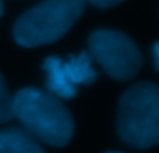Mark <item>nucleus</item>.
<instances>
[{
	"instance_id": "obj_1",
	"label": "nucleus",
	"mask_w": 159,
	"mask_h": 153,
	"mask_svg": "<svg viewBox=\"0 0 159 153\" xmlns=\"http://www.w3.org/2000/svg\"><path fill=\"white\" fill-rule=\"evenodd\" d=\"M13 114L33 137L64 147L73 136V119L58 97L38 88H24L13 97Z\"/></svg>"
},
{
	"instance_id": "obj_2",
	"label": "nucleus",
	"mask_w": 159,
	"mask_h": 153,
	"mask_svg": "<svg viewBox=\"0 0 159 153\" xmlns=\"http://www.w3.org/2000/svg\"><path fill=\"white\" fill-rule=\"evenodd\" d=\"M119 137L134 148H150L159 142V88L151 81L128 88L117 109Z\"/></svg>"
},
{
	"instance_id": "obj_3",
	"label": "nucleus",
	"mask_w": 159,
	"mask_h": 153,
	"mask_svg": "<svg viewBox=\"0 0 159 153\" xmlns=\"http://www.w3.org/2000/svg\"><path fill=\"white\" fill-rule=\"evenodd\" d=\"M86 0H44L24 13L13 30L22 47H38L61 39L81 17Z\"/></svg>"
},
{
	"instance_id": "obj_4",
	"label": "nucleus",
	"mask_w": 159,
	"mask_h": 153,
	"mask_svg": "<svg viewBox=\"0 0 159 153\" xmlns=\"http://www.w3.org/2000/svg\"><path fill=\"white\" fill-rule=\"evenodd\" d=\"M89 55L103 70L120 81H128L139 73L142 55L129 36L117 30H97L88 41Z\"/></svg>"
},
{
	"instance_id": "obj_5",
	"label": "nucleus",
	"mask_w": 159,
	"mask_h": 153,
	"mask_svg": "<svg viewBox=\"0 0 159 153\" xmlns=\"http://www.w3.org/2000/svg\"><path fill=\"white\" fill-rule=\"evenodd\" d=\"M47 73V91L58 99H72L80 86L92 85L97 80V72L92 69V58L88 52L62 59L48 56L44 61Z\"/></svg>"
},
{
	"instance_id": "obj_6",
	"label": "nucleus",
	"mask_w": 159,
	"mask_h": 153,
	"mask_svg": "<svg viewBox=\"0 0 159 153\" xmlns=\"http://www.w3.org/2000/svg\"><path fill=\"white\" fill-rule=\"evenodd\" d=\"M0 153H45L36 137L22 127L0 130Z\"/></svg>"
},
{
	"instance_id": "obj_7",
	"label": "nucleus",
	"mask_w": 159,
	"mask_h": 153,
	"mask_svg": "<svg viewBox=\"0 0 159 153\" xmlns=\"http://www.w3.org/2000/svg\"><path fill=\"white\" fill-rule=\"evenodd\" d=\"M14 117L13 114V97L8 92L5 78L0 73V123L8 122Z\"/></svg>"
},
{
	"instance_id": "obj_8",
	"label": "nucleus",
	"mask_w": 159,
	"mask_h": 153,
	"mask_svg": "<svg viewBox=\"0 0 159 153\" xmlns=\"http://www.w3.org/2000/svg\"><path fill=\"white\" fill-rule=\"evenodd\" d=\"M89 2L97 8H111V7H116V5L122 3L123 0H89Z\"/></svg>"
},
{
	"instance_id": "obj_9",
	"label": "nucleus",
	"mask_w": 159,
	"mask_h": 153,
	"mask_svg": "<svg viewBox=\"0 0 159 153\" xmlns=\"http://www.w3.org/2000/svg\"><path fill=\"white\" fill-rule=\"evenodd\" d=\"M157 50H159V45H157V44H154V47H153V63H154V67H156V69L159 67V61H157Z\"/></svg>"
},
{
	"instance_id": "obj_10",
	"label": "nucleus",
	"mask_w": 159,
	"mask_h": 153,
	"mask_svg": "<svg viewBox=\"0 0 159 153\" xmlns=\"http://www.w3.org/2000/svg\"><path fill=\"white\" fill-rule=\"evenodd\" d=\"M2 11H3V5H2V0H0V16H2Z\"/></svg>"
},
{
	"instance_id": "obj_11",
	"label": "nucleus",
	"mask_w": 159,
	"mask_h": 153,
	"mask_svg": "<svg viewBox=\"0 0 159 153\" xmlns=\"http://www.w3.org/2000/svg\"><path fill=\"white\" fill-rule=\"evenodd\" d=\"M108 153H120V151H108Z\"/></svg>"
}]
</instances>
